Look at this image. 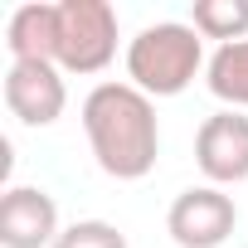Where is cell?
I'll return each mask as SVG.
<instances>
[{
	"instance_id": "cell-4",
	"label": "cell",
	"mask_w": 248,
	"mask_h": 248,
	"mask_svg": "<svg viewBox=\"0 0 248 248\" xmlns=\"http://www.w3.org/2000/svg\"><path fill=\"white\" fill-rule=\"evenodd\" d=\"M233 224H238V204L219 185H190L166 209V233L180 248H219L229 243Z\"/></svg>"
},
{
	"instance_id": "cell-10",
	"label": "cell",
	"mask_w": 248,
	"mask_h": 248,
	"mask_svg": "<svg viewBox=\"0 0 248 248\" xmlns=\"http://www.w3.org/2000/svg\"><path fill=\"white\" fill-rule=\"evenodd\" d=\"M190 25L204 39H219V44L248 39V0H195Z\"/></svg>"
},
{
	"instance_id": "cell-3",
	"label": "cell",
	"mask_w": 248,
	"mask_h": 248,
	"mask_svg": "<svg viewBox=\"0 0 248 248\" xmlns=\"http://www.w3.org/2000/svg\"><path fill=\"white\" fill-rule=\"evenodd\" d=\"M117 59V10L107 0H59V54L63 73H102Z\"/></svg>"
},
{
	"instance_id": "cell-7",
	"label": "cell",
	"mask_w": 248,
	"mask_h": 248,
	"mask_svg": "<svg viewBox=\"0 0 248 248\" xmlns=\"http://www.w3.org/2000/svg\"><path fill=\"white\" fill-rule=\"evenodd\" d=\"M59 204L39 185H10L0 195V243L5 248H54L59 238Z\"/></svg>"
},
{
	"instance_id": "cell-2",
	"label": "cell",
	"mask_w": 248,
	"mask_h": 248,
	"mask_svg": "<svg viewBox=\"0 0 248 248\" xmlns=\"http://www.w3.org/2000/svg\"><path fill=\"white\" fill-rule=\"evenodd\" d=\"M204 34L180 20H156L127 44V83L146 97H180L204 73Z\"/></svg>"
},
{
	"instance_id": "cell-6",
	"label": "cell",
	"mask_w": 248,
	"mask_h": 248,
	"mask_svg": "<svg viewBox=\"0 0 248 248\" xmlns=\"http://www.w3.org/2000/svg\"><path fill=\"white\" fill-rule=\"evenodd\" d=\"M5 107L25 127H54L68 107L59 63H10L5 68Z\"/></svg>"
},
{
	"instance_id": "cell-8",
	"label": "cell",
	"mask_w": 248,
	"mask_h": 248,
	"mask_svg": "<svg viewBox=\"0 0 248 248\" xmlns=\"http://www.w3.org/2000/svg\"><path fill=\"white\" fill-rule=\"evenodd\" d=\"M5 49H10V63H54L59 54V5H20L10 20H5Z\"/></svg>"
},
{
	"instance_id": "cell-11",
	"label": "cell",
	"mask_w": 248,
	"mask_h": 248,
	"mask_svg": "<svg viewBox=\"0 0 248 248\" xmlns=\"http://www.w3.org/2000/svg\"><path fill=\"white\" fill-rule=\"evenodd\" d=\"M54 248H127V233L107 219H78L54 238Z\"/></svg>"
},
{
	"instance_id": "cell-5",
	"label": "cell",
	"mask_w": 248,
	"mask_h": 248,
	"mask_svg": "<svg viewBox=\"0 0 248 248\" xmlns=\"http://www.w3.org/2000/svg\"><path fill=\"white\" fill-rule=\"evenodd\" d=\"M195 166L219 190L248 180V117L243 112L224 107V112L200 122V132H195Z\"/></svg>"
},
{
	"instance_id": "cell-1",
	"label": "cell",
	"mask_w": 248,
	"mask_h": 248,
	"mask_svg": "<svg viewBox=\"0 0 248 248\" xmlns=\"http://www.w3.org/2000/svg\"><path fill=\"white\" fill-rule=\"evenodd\" d=\"M83 132L93 146V161L112 180H141L156 170L161 156V122L156 97H146L132 83H97L83 97Z\"/></svg>"
},
{
	"instance_id": "cell-9",
	"label": "cell",
	"mask_w": 248,
	"mask_h": 248,
	"mask_svg": "<svg viewBox=\"0 0 248 248\" xmlns=\"http://www.w3.org/2000/svg\"><path fill=\"white\" fill-rule=\"evenodd\" d=\"M204 83L219 102H229L233 112L248 107V39H233V44H219L204 63Z\"/></svg>"
}]
</instances>
